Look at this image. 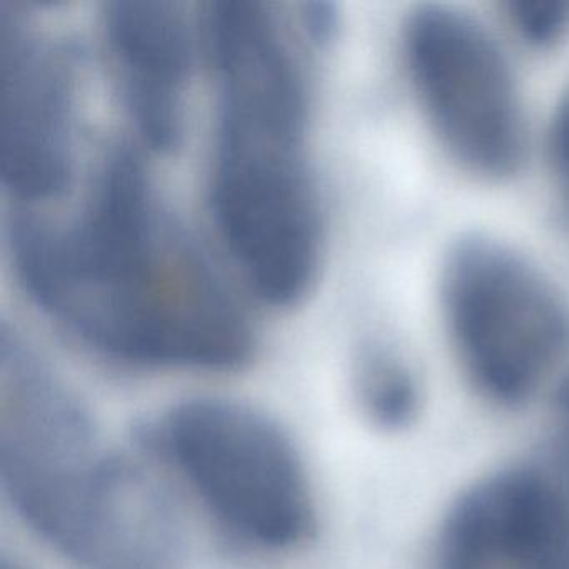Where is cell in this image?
Instances as JSON below:
<instances>
[{"label": "cell", "instance_id": "cell-8", "mask_svg": "<svg viewBox=\"0 0 569 569\" xmlns=\"http://www.w3.org/2000/svg\"><path fill=\"white\" fill-rule=\"evenodd\" d=\"M106 48L136 132L154 151H172L184 132L191 32L164 0H116L102 12Z\"/></svg>", "mask_w": 569, "mask_h": 569}, {"label": "cell", "instance_id": "cell-7", "mask_svg": "<svg viewBox=\"0 0 569 569\" xmlns=\"http://www.w3.org/2000/svg\"><path fill=\"white\" fill-rule=\"evenodd\" d=\"M439 569H569L565 495L538 469L489 476L449 512Z\"/></svg>", "mask_w": 569, "mask_h": 569}, {"label": "cell", "instance_id": "cell-3", "mask_svg": "<svg viewBox=\"0 0 569 569\" xmlns=\"http://www.w3.org/2000/svg\"><path fill=\"white\" fill-rule=\"evenodd\" d=\"M141 438L242 548L291 551L315 536L318 508L301 452L266 412L234 399H189Z\"/></svg>", "mask_w": 569, "mask_h": 569}, {"label": "cell", "instance_id": "cell-11", "mask_svg": "<svg viewBox=\"0 0 569 569\" xmlns=\"http://www.w3.org/2000/svg\"><path fill=\"white\" fill-rule=\"evenodd\" d=\"M551 154L559 179L569 196V88L562 96L552 121Z\"/></svg>", "mask_w": 569, "mask_h": 569}, {"label": "cell", "instance_id": "cell-5", "mask_svg": "<svg viewBox=\"0 0 569 569\" xmlns=\"http://www.w3.org/2000/svg\"><path fill=\"white\" fill-rule=\"evenodd\" d=\"M402 49L416 94L451 154L488 178L518 171L526 149L521 99L486 26L451 6H419L406 19Z\"/></svg>", "mask_w": 569, "mask_h": 569}, {"label": "cell", "instance_id": "cell-10", "mask_svg": "<svg viewBox=\"0 0 569 569\" xmlns=\"http://www.w3.org/2000/svg\"><path fill=\"white\" fill-rule=\"evenodd\" d=\"M505 9L512 28L538 48L551 46L569 29V0H511Z\"/></svg>", "mask_w": 569, "mask_h": 569}, {"label": "cell", "instance_id": "cell-1", "mask_svg": "<svg viewBox=\"0 0 569 569\" xmlns=\"http://www.w3.org/2000/svg\"><path fill=\"white\" fill-rule=\"evenodd\" d=\"M8 242L29 299L102 358L192 371H229L251 359L248 319L208 258L159 208L132 149L106 158L74 221L21 212Z\"/></svg>", "mask_w": 569, "mask_h": 569}, {"label": "cell", "instance_id": "cell-13", "mask_svg": "<svg viewBox=\"0 0 569 569\" xmlns=\"http://www.w3.org/2000/svg\"><path fill=\"white\" fill-rule=\"evenodd\" d=\"M559 418H561L562 435L566 439V448L569 452V372L566 375L565 381L561 382L558 395Z\"/></svg>", "mask_w": 569, "mask_h": 569}, {"label": "cell", "instance_id": "cell-2", "mask_svg": "<svg viewBox=\"0 0 569 569\" xmlns=\"http://www.w3.org/2000/svg\"><path fill=\"white\" fill-rule=\"evenodd\" d=\"M204 28L218 104L216 226L262 301L296 305L311 288L321 258L301 68L262 2H211Z\"/></svg>", "mask_w": 569, "mask_h": 569}, {"label": "cell", "instance_id": "cell-9", "mask_svg": "<svg viewBox=\"0 0 569 569\" xmlns=\"http://www.w3.org/2000/svg\"><path fill=\"white\" fill-rule=\"evenodd\" d=\"M356 392L366 416L385 428H396L409 421L418 399L408 366L381 346H371L359 356Z\"/></svg>", "mask_w": 569, "mask_h": 569}, {"label": "cell", "instance_id": "cell-6", "mask_svg": "<svg viewBox=\"0 0 569 569\" xmlns=\"http://www.w3.org/2000/svg\"><path fill=\"white\" fill-rule=\"evenodd\" d=\"M74 66L64 48L0 6L2 184L16 201L59 198L71 178Z\"/></svg>", "mask_w": 569, "mask_h": 569}, {"label": "cell", "instance_id": "cell-14", "mask_svg": "<svg viewBox=\"0 0 569 569\" xmlns=\"http://www.w3.org/2000/svg\"><path fill=\"white\" fill-rule=\"evenodd\" d=\"M0 569H28L21 562L16 561V559L4 558L2 562H0Z\"/></svg>", "mask_w": 569, "mask_h": 569}, {"label": "cell", "instance_id": "cell-4", "mask_svg": "<svg viewBox=\"0 0 569 569\" xmlns=\"http://www.w3.org/2000/svg\"><path fill=\"white\" fill-rule=\"evenodd\" d=\"M442 308L476 388L499 405L538 391L569 349L565 296L509 246L471 234L442 269Z\"/></svg>", "mask_w": 569, "mask_h": 569}, {"label": "cell", "instance_id": "cell-12", "mask_svg": "<svg viewBox=\"0 0 569 569\" xmlns=\"http://www.w3.org/2000/svg\"><path fill=\"white\" fill-rule=\"evenodd\" d=\"M302 26L316 44H326L335 38L339 26V14L329 2H311L302 8Z\"/></svg>", "mask_w": 569, "mask_h": 569}]
</instances>
